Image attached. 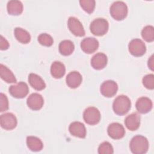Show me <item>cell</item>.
I'll use <instances>...</instances> for the list:
<instances>
[{
    "mask_svg": "<svg viewBox=\"0 0 154 154\" xmlns=\"http://www.w3.org/2000/svg\"><path fill=\"white\" fill-rule=\"evenodd\" d=\"M17 124L16 116L11 112H6L0 117V125L1 127L7 131L14 129Z\"/></svg>",
    "mask_w": 154,
    "mask_h": 154,
    "instance_id": "obj_8",
    "label": "cell"
},
{
    "mask_svg": "<svg viewBox=\"0 0 154 154\" xmlns=\"http://www.w3.org/2000/svg\"><path fill=\"white\" fill-rule=\"evenodd\" d=\"M75 49L73 43L69 40H64L60 42L59 45V52L64 56L71 55Z\"/></svg>",
    "mask_w": 154,
    "mask_h": 154,
    "instance_id": "obj_24",
    "label": "cell"
},
{
    "mask_svg": "<svg viewBox=\"0 0 154 154\" xmlns=\"http://www.w3.org/2000/svg\"><path fill=\"white\" fill-rule=\"evenodd\" d=\"M69 131L73 136L84 138L86 136V129L83 123L79 122H73L70 123Z\"/></svg>",
    "mask_w": 154,
    "mask_h": 154,
    "instance_id": "obj_14",
    "label": "cell"
},
{
    "mask_svg": "<svg viewBox=\"0 0 154 154\" xmlns=\"http://www.w3.org/2000/svg\"><path fill=\"white\" fill-rule=\"evenodd\" d=\"M15 38L20 43L23 44L28 43L31 40V35L25 29L17 27L14 31Z\"/></svg>",
    "mask_w": 154,
    "mask_h": 154,
    "instance_id": "obj_25",
    "label": "cell"
},
{
    "mask_svg": "<svg viewBox=\"0 0 154 154\" xmlns=\"http://www.w3.org/2000/svg\"><path fill=\"white\" fill-rule=\"evenodd\" d=\"M28 82L30 85L35 90L40 91L45 88L46 84L43 79L38 75L30 73L28 76Z\"/></svg>",
    "mask_w": 154,
    "mask_h": 154,
    "instance_id": "obj_19",
    "label": "cell"
},
{
    "mask_svg": "<svg viewBox=\"0 0 154 154\" xmlns=\"http://www.w3.org/2000/svg\"><path fill=\"white\" fill-rule=\"evenodd\" d=\"M79 4L82 8L89 14L93 12L96 5V2L94 0H81L79 1Z\"/></svg>",
    "mask_w": 154,
    "mask_h": 154,
    "instance_id": "obj_28",
    "label": "cell"
},
{
    "mask_svg": "<svg viewBox=\"0 0 154 154\" xmlns=\"http://www.w3.org/2000/svg\"><path fill=\"white\" fill-rule=\"evenodd\" d=\"M82 81V75L81 73L76 71L70 72L66 76V84L71 88H76L78 87Z\"/></svg>",
    "mask_w": 154,
    "mask_h": 154,
    "instance_id": "obj_18",
    "label": "cell"
},
{
    "mask_svg": "<svg viewBox=\"0 0 154 154\" xmlns=\"http://www.w3.org/2000/svg\"><path fill=\"white\" fill-rule=\"evenodd\" d=\"M143 38L147 42H152L154 40V28L152 25L146 26L141 31Z\"/></svg>",
    "mask_w": 154,
    "mask_h": 154,
    "instance_id": "obj_26",
    "label": "cell"
},
{
    "mask_svg": "<svg viewBox=\"0 0 154 154\" xmlns=\"http://www.w3.org/2000/svg\"><path fill=\"white\" fill-rule=\"evenodd\" d=\"M135 106L137 110L141 113L146 114L151 111L153 106L152 100L147 97H141L136 102Z\"/></svg>",
    "mask_w": 154,
    "mask_h": 154,
    "instance_id": "obj_15",
    "label": "cell"
},
{
    "mask_svg": "<svg viewBox=\"0 0 154 154\" xmlns=\"http://www.w3.org/2000/svg\"><path fill=\"white\" fill-rule=\"evenodd\" d=\"M98 48L99 42L96 38L93 37L85 38L81 42V48L82 51L88 54L94 52Z\"/></svg>",
    "mask_w": 154,
    "mask_h": 154,
    "instance_id": "obj_11",
    "label": "cell"
},
{
    "mask_svg": "<svg viewBox=\"0 0 154 154\" xmlns=\"http://www.w3.org/2000/svg\"><path fill=\"white\" fill-rule=\"evenodd\" d=\"M109 23L103 18H97L91 22L90 29L91 33L96 36H102L108 31Z\"/></svg>",
    "mask_w": 154,
    "mask_h": 154,
    "instance_id": "obj_4",
    "label": "cell"
},
{
    "mask_svg": "<svg viewBox=\"0 0 154 154\" xmlns=\"http://www.w3.org/2000/svg\"><path fill=\"white\" fill-rule=\"evenodd\" d=\"M110 14L116 20H122L127 16L128 10L126 4L123 1H116L109 8Z\"/></svg>",
    "mask_w": 154,
    "mask_h": 154,
    "instance_id": "obj_3",
    "label": "cell"
},
{
    "mask_svg": "<svg viewBox=\"0 0 154 154\" xmlns=\"http://www.w3.org/2000/svg\"><path fill=\"white\" fill-rule=\"evenodd\" d=\"M129 52L134 57H141L146 51V46L145 43L139 38H134L132 40L128 45Z\"/></svg>",
    "mask_w": 154,
    "mask_h": 154,
    "instance_id": "obj_6",
    "label": "cell"
},
{
    "mask_svg": "<svg viewBox=\"0 0 154 154\" xmlns=\"http://www.w3.org/2000/svg\"><path fill=\"white\" fill-rule=\"evenodd\" d=\"M125 124L126 128L131 131H136L140 125V116L137 112H133L128 116L125 120Z\"/></svg>",
    "mask_w": 154,
    "mask_h": 154,
    "instance_id": "obj_16",
    "label": "cell"
},
{
    "mask_svg": "<svg viewBox=\"0 0 154 154\" xmlns=\"http://www.w3.org/2000/svg\"><path fill=\"white\" fill-rule=\"evenodd\" d=\"M67 25L70 32L78 37L85 35V31L81 22L75 17H70L68 19Z\"/></svg>",
    "mask_w": 154,
    "mask_h": 154,
    "instance_id": "obj_10",
    "label": "cell"
},
{
    "mask_svg": "<svg viewBox=\"0 0 154 154\" xmlns=\"http://www.w3.org/2000/svg\"><path fill=\"white\" fill-rule=\"evenodd\" d=\"M129 147L134 154H144L149 149V142L145 137L140 135H135L131 139Z\"/></svg>",
    "mask_w": 154,
    "mask_h": 154,
    "instance_id": "obj_1",
    "label": "cell"
},
{
    "mask_svg": "<svg viewBox=\"0 0 154 154\" xmlns=\"http://www.w3.org/2000/svg\"><path fill=\"white\" fill-rule=\"evenodd\" d=\"M26 145L28 149L33 152L40 151L43 147V144L41 140L34 136L26 137Z\"/></svg>",
    "mask_w": 154,
    "mask_h": 154,
    "instance_id": "obj_22",
    "label": "cell"
},
{
    "mask_svg": "<svg viewBox=\"0 0 154 154\" xmlns=\"http://www.w3.org/2000/svg\"><path fill=\"white\" fill-rule=\"evenodd\" d=\"M131 108V102L129 98L125 95L118 96L114 100L112 109L114 112L119 115L126 114Z\"/></svg>",
    "mask_w": 154,
    "mask_h": 154,
    "instance_id": "obj_2",
    "label": "cell"
},
{
    "mask_svg": "<svg viewBox=\"0 0 154 154\" xmlns=\"http://www.w3.org/2000/svg\"><path fill=\"white\" fill-rule=\"evenodd\" d=\"M98 153L99 154H112L114 153L113 147L109 142L105 141L99 145Z\"/></svg>",
    "mask_w": 154,
    "mask_h": 154,
    "instance_id": "obj_29",
    "label": "cell"
},
{
    "mask_svg": "<svg viewBox=\"0 0 154 154\" xmlns=\"http://www.w3.org/2000/svg\"><path fill=\"white\" fill-rule=\"evenodd\" d=\"M28 106L34 111L40 109L44 104V99L41 94L34 93L30 94L26 100Z\"/></svg>",
    "mask_w": 154,
    "mask_h": 154,
    "instance_id": "obj_13",
    "label": "cell"
},
{
    "mask_svg": "<svg viewBox=\"0 0 154 154\" xmlns=\"http://www.w3.org/2000/svg\"><path fill=\"white\" fill-rule=\"evenodd\" d=\"M9 93L14 97L22 99L26 96L29 92L28 85L24 82H19L9 87Z\"/></svg>",
    "mask_w": 154,
    "mask_h": 154,
    "instance_id": "obj_7",
    "label": "cell"
},
{
    "mask_svg": "<svg viewBox=\"0 0 154 154\" xmlns=\"http://www.w3.org/2000/svg\"><path fill=\"white\" fill-rule=\"evenodd\" d=\"M8 109V99L3 93L0 94V112H4Z\"/></svg>",
    "mask_w": 154,
    "mask_h": 154,
    "instance_id": "obj_31",
    "label": "cell"
},
{
    "mask_svg": "<svg viewBox=\"0 0 154 154\" xmlns=\"http://www.w3.org/2000/svg\"><path fill=\"white\" fill-rule=\"evenodd\" d=\"M66 72V67L63 63L60 61H54L51 66V73L52 76L57 79L62 78Z\"/></svg>",
    "mask_w": 154,
    "mask_h": 154,
    "instance_id": "obj_21",
    "label": "cell"
},
{
    "mask_svg": "<svg viewBox=\"0 0 154 154\" xmlns=\"http://www.w3.org/2000/svg\"><path fill=\"white\" fill-rule=\"evenodd\" d=\"M7 9L9 14L18 16L23 12V5L19 1H10L7 3Z\"/></svg>",
    "mask_w": 154,
    "mask_h": 154,
    "instance_id": "obj_20",
    "label": "cell"
},
{
    "mask_svg": "<svg viewBox=\"0 0 154 154\" xmlns=\"http://www.w3.org/2000/svg\"><path fill=\"white\" fill-rule=\"evenodd\" d=\"M38 42L41 45L49 47L53 45L54 40L51 35L47 33H42L38 36Z\"/></svg>",
    "mask_w": 154,
    "mask_h": 154,
    "instance_id": "obj_27",
    "label": "cell"
},
{
    "mask_svg": "<svg viewBox=\"0 0 154 154\" xmlns=\"http://www.w3.org/2000/svg\"><path fill=\"white\" fill-rule=\"evenodd\" d=\"M143 85L147 89L153 90L154 88V75L149 74L144 76L142 80Z\"/></svg>",
    "mask_w": 154,
    "mask_h": 154,
    "instance_id": "obj_30",
    "label": "cell"
},
{
    "mask_svg": "<svg viewBox=\"0 0 154 154\" xmlns=\"http://www.w3.org/2000/svg\"><path fill=\"white\" fill-rule=\"evenodd\" d=\"M0 76L2 79L7 83H16L17 82L13 72L2 64L0 65Z\"/></svg>",
    "mask_w": 154,
    "mask_h": 154,
    "instance_id": "obj_23",
    "label": "cell"
},
{
    "mask_svg": "<svg viewBox=\"0 0 154 154\" xmlns=\"http://www.w3.org/2000/svg\"><path fill=\"white\" fill-rule=\"evenodd\" d=\"M118 90L117 83L112 80L104 81L100 85V91L101 94L106 97H111L114 96Z\"/></svg>",
    "mask_w": 154,
    "mask_h": 154,
    "instance_id": "obj_9",
    "label": "cell"
},
{
    "mask_svg": "<svg viewBox=\"0 0 154 154\" xmlns=\"http://www.w3.org/2000/svg\"><path fill=\"white\" fill-rule=\"evenodd\" d=\"M100 113L97 108L94 106L87 108L83 113L85 122L90 125H95L100 120Z\"/></svg>",
    "mask_w": 154,
    "mask_h": 154,
    "instance_id": "obj_5",
    "label": "cell"
},
{
    "mask_svg": "<svg viewBox=\"0 0 154 154\" xmlns=\"http://www.w3.org/2000/svg\"><path fill=\"white\" fill-rule=\"evenodd\" d=\"M9 47V43L8 41L3 37L2 35L1 36L0 39V49L1 50H7Z\"/></svg>",
    "mask_w": 154,
    "mask_h": 154,
    "instance_id": "obj_32",
    "label": "cell"
},
{
    "mask_svg": "<svg viewBox=\"0 0 154 154\" xmlns=\"http://www.w3.org/2000/svg\"><path fill=\"white\" fill-rule=\"evenodd\" d=\"M107 57L103 53H97L95 54L91 60V65L96 70L103 69L107 64Z\"/></svg>",
    "mask_w": 154,
    "mask_h": 154,
    "instance_id": "obj_17",
    "label": "cell"
},
{
    "mask_svg": "<svg viewBox=\"0 0 154 154\" xmlns=\"http://www.w3.org/2000/svg\"><path fill=\"white\" fill-rule=\"evenodd\" d=\"M107 132L108 135L114 140L122 138L125 135L124 127L119 123H112L109 125L107 128Z\"/></svg>",
    "mask_w": 154,
    "mask_h": 154,
    "instance_id": "obj_12",
    "label": "cell"
},
{
    "mask_svg": "<svg viewBox=\"0 0 154 154\" xmlns=\"http://www.w3.org/2000/svg\"><path fill=\"white\" fill-rule=\"evenodd\" d=\"M153 62H154V61H153V55H151V57L148 60V63H147L149 68L152 70H153V68H154Z\"/></svg>",
    "mask_w": 154,
    "mask_h": 154,
    "instance_id": "obj_33",
    "label": "cell"
}]
</instances>
